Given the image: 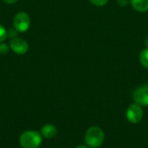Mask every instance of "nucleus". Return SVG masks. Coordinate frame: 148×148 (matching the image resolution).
I'll return each instance as SVG.
<instances>
[{"label": "nucleus", "instance_id": "obj_8", "mask_svg": "<svg viewBox=\"0 0 148 148\" xmlns=\"http://www.w3.org/2000/svg\"><path fill=\"white\" fill-rule=\"evenodd\" d=\"M134 10L140 12H146L148 10V0H130Z\"/></svg>", "mask_w": 148, "mask_h": 148}, {"label": "nucleus", "instance_id": "obj_6", "mask_svg": "<svg viewBox=\"0 0 148 148\" xmlns=\"http://www.w3.org/2000/svg\"><path fill=\"white\" fill-rule=\"evenodd\" d=\"M10 48L17 54H24L29 49L27 42L22 38H14L10 42Z\"/></svg>", "mask_w": 148, "mask_h": 148}, {"label": "nucleus", "instance_id": "obj_4", "mask_svg": "<svg viewBox=\"0 0 148 148\" xmlns=\"http://www.w3.org/2000/svg\"><path fill=\"white\" fill-rule=\"evenodd\" d=\"M127 119L132 124L139 123L143 118V110L141 106L134 103L132 104L127 110Z\"/></svg>", "mask_w": 148, "mask_h": 148}, {"label": "nucleus", "instance_id": "obj_1", "mask_svg": "<svg viewBox=\"0 0 148 148\" xmlns=\"http://www.w3.org/2000/svg\"><path fill=\"white\" fill-rule=\"evenodd\" d=\"M104 133L98 126L89 127L85 133V142L91 148L100 147L104 141Z\"/></svg>", "mask_w": 148, "mask_h": 148}, {"label": "nucleus", "instance_id": "obj_9", "mask_svg": "<svg viewBox=\"0 0 148 148\" xmlns=\"http://www.w3.org/2000/svg\"><path fill=\"white\" fill-rule=\"evenodd\" d=\"M140 61L141 63V65L148 68V48H146L144 50H142L140 53Z\"/></svg>", "mask_w": 148, "mask_h": 148}, {"label": "nucleus", "instance_id": "obj_13", "mask_svg": "<svg viewBox=\"0 0 148 148\" xmlns=\"http://www.w3.org/2000/svg\"><path fill=\"white\" fill-rule=\"evenodd\" d=\"M5 3H16L17 0H3Z\"/></svg>", "mask_w": 148, "mask_h": 148}, {"label": "nucleus", "instance_id": "obj_11", "mask_svg": "<svg viewBox=\"0 0 148 148\" xmlns=\"http://www.w3.org/2000/svg\"><path fill=\"white\" fill-rule=\"evenodd\" d=\"M89 1L91 3H93L95 6H103L108 2V0H89Z\"/></svg>", "mask_w": 148, "mask_h": 148}, {"label": "nucleus", "instance_id": "obj_7", "mask_svg": "<svg viewBox=\"0 0 148 148\" xmlns=\"http://www.w3.org/2000/svg\"><path fill=\"white\" fill-rule=\"evenodd\" d=\"M42 135L46 138V139H52L54 138L56 133H57V130L56 127L53 125H45L44 126H42V130H41Z\"/></svg>", "mask_w": 148, "mask_h": 148}, {"label": "nucleus", "instance_id": "obj_14", "mask_svg": "<svg viewBox=\"0 0 148 148\" xmlns=\"http://www.w3.org/2000/svg\"><path fill=\"white\" fill-rule=\"evenodd\" d=\"M145 44H146V45H147V47L148 48V37L146 38V40H145Z\"/></svg>", "mask_w": 148, "mask_h": 148}, {"label": "nucleus", "instance_id": "obj_10", "mask_svg": "<svg viewBox=\"0 0 148 148\" xmlns=\"http://www.w3.org/2000/svg\"><path fill=\"white\" fill-rule=\"evenodd\" d=\"M7 37V31L3 25L0 24V42H3Z\"/></svg>", "mask_w": 148, "mask_h": 148}, {"label": "nucleus", "instance_id": "obj_15", "mask_svg": "<svg viewBox=\"0 0 148 148\" xmlns=\"http://www.w3.org/2000/svg\"><path fill=\"white\" fill-rule=\"evenodd\" d=\"M75 148H88L86 146H78V147H76Z\"/></svg>", "mask_w": 148, "mask_h": 148}, {"label": "nucleus", "instance_id": "obj_5", "mask_svg": "<svg viewBox=\"0 0 148 148\" xmlns=\"http://www.w3.org/2000/svg\"><path fill=\"white\" fill-rule=\"evenodd\" d=\"M134 102L141 106H148V85L138 87L133 93Z\"/></svg>", "mask_w": 148, "mask_h": 148}, {"label": "nucleus", "instance_id": "obj_12", "mask_svg": "<svg viewBox=\"0 0 148 148\" xmlns=\"http://www.w3.org/2000/svg\"><path fill=\"white\" fill-rule=\"evenodd\" d=\"M128 1L129 0H117V3L121 6H126L128 3Z\"/></svg>", "mask_w": 148, "mask_h": 148}, {"label": "nucleus", "instance_id": "obj_2", "mask_svg": "<svg viewBox=\"0 0 148 148\" xmlns=\"http://www.w3.org/2000/svg\"><path fill=\"white\" fill-rule=\"evenodd\" d=\"M19 141L23 148H37L42 143V136L38 132L28 131L21 135Z\"/></svg>", "mask_w": 148, "mask_h": 148}, {"label": "nucleus", "instance_id": "obj_3", "mask_svg": "<svg viewBox=\"0 0 148 148\" xmlns=\"http://www.w3.org/2000/svg\"><path fill=\"white\" fill-rule=\"evenodd\" d=\"M14 27L16 31L20 32L26 31L30 25V19L27 13L25 12H18L13 20Z\"/></svg>", "mask_w": 148, "mask_h": 148}]
</instances>
